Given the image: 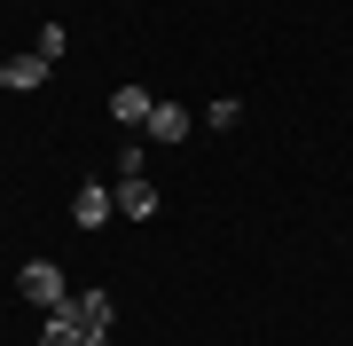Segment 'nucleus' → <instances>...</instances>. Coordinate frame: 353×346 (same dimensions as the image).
I'll use <instances>...</instances> for the list:
<instances>
[{"label":"nucleus","mask_w":353,"mask_h":346,"mask_svg":"<svg viewBox=\"0 0 353 346\" xmlns=\"http://www.w3.org/2000/svg\"><path fill=\"white\" fill-rule=\"evenodd\" d=\"M16 291H24V299H32L39 315L71 307V291H63V268H55V260H24V276H16Z\"/></svg>","instance_id":"1"},{"label":"nucleus","mask_w":353,"mask_h":346,"mask_svg":"<svg viewBox=\"0 0 353 346\" xmlns=\"http://www.w3.org/2000/svg\"><path fill=\"white\" fill-rule=\"evenodd\" d=\"M110 213H118V197L102 189V181H87V189L71 197V220H79V229H102V220H110Z\"/></svg>","instance_id":"2"},{"label":"nucleus","mask_w":353,"mask_h":346,"mask_svg":"<svg viewBox=\"0 0 353 346\" xmlns=\"http://www.w3.org/2000/svg\"><path fill=\"white\" fill-rule=\"evenodd\" d=\"M110 197H118V213H126V220H150V213H157V189H150L141 173H118Z\"/></svg>","instance_id":"3"},{"label":"nucleus","mask_w":353,"mask_h":346,"mask_svg":"<svg viewBox=\"0 0 353 346\" xmlns=\"http://www.w3.org/2000/svg\"><path fill=\"white\" fill-rule=\"evenodd\" d=\"M71 315L87 323V338H110V315H118V299H110V291H79V299H71Z\"/></svg>","instance_id":"4"},{"label":"nucleus","mask_w":353,"mask_h":346,"mask_svg":"<svg viewBox=\"0 0 353 346\" xmlns=\"http://www.w3.org/2000/svg\"><path fill=\"white\" fill-rule=\"evenodd\" d=\"M39 346H94V338H87V323L71 307H55V315H39Z\"/></svg>","instance_id":"5"},{"label":"nucleus","mask_w":353,"mask_h":346,"mask_svg":"<svg viewBox=\"0 0 353 346\" xmlns=\"http://www.w3.org/2000/svg\"><path fill=\"white\" fill-rule=\"evenodd\" d=\"M48 71H55V64H48L39 48H32V55H8V64H0V87H16V95H24V87H39Z\"/></svg>","instance_id":"6"},{"label":"nucleus","mask_w":353,"mask_h":346,"mask_svg":"<svg viewBox=\"0 0 353 346\" xmlns=\"http://www.w3.org/2000/svg\"><path fill=\"white\" fill-rule=\"evenodd\" d=\"M150 110H157L150 87H118V95H110V118H118V126H150Z\"/></svg>","instance_id":"7"},{"label":"nucleus","mask_w":353,"mask_h":346,"mask_svg":"<svg viewBox=\"0 0 353 346\" xmlns=\"http://www.w3.org/2000/svg\"><path fill=\"white\" fill-rule=\"evenodd\" d=\"M189 126H196V118L181 110V103H157V110H150V126H141V134H150V142H189Z\"/></svg>","instance_id":"8"},{"label":"nucleus","mask_w":353,"mask_h":346,"mask_svg":"<svg viewBox=\"0 0 353 346\" xmlns=\"http://www.w3.org/2000/svg\"><path fill=\"white\" fill-rule=\"evenodd\" d=\"M236 118H243V103H236V95H220V103H204V126H220V134H228Z\"/></svg>","instance_id":"9"},{"label":"nucleus","mask_w":353,"mask_h":346,"mask_svg":"<svg viewBox=\"0 0 353 346\" xmlns=\"http://www.w3.org/2000/svg\"><path fill=\"white\" fill-rule=\"evenodd\" d=\"M94 346H110V338H94Z\"/></svg>","instance_id":"10"}]
</instances>
